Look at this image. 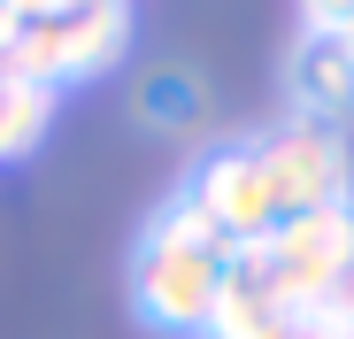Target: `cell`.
<instances>
[{"instance_id": "obj_12", "label": "cell", "mask_w": 354, "mask_h": 339, "mask_svg": "<svg viewBox=\"0 0 354 339\" xmlns=\"http://www.w3.org/2000/svg\"><path fill=\"white\" fill-rule=\"evenodd\" d=\"M16 39H24V16H8V8H0V62L16 54Z\"/></svg>"}, {"instance_id": "obj_8", "label": "cell", "mask_w": 354, "mask_h": 339, "mask_svg": "<svg viewBox=\"0 0 354 339\" xmlns=\"http://www.w3.org/2000/svg\"><path fill=\"white\" fill-rule=\"evenodd\" d=\"M254 339H354V331H346V324L316 301V309H270Z\"/></svg>"}, {"instance_id": "obj_11", "label": "cell", "mask_w": 354, "mask_h": 339, "mask_svg": "<svg viewBox=\"0 0 354 339\" xmlns=\"http://www.w3.org/2000/svg\"><path fill=\"white\" fill-rule=\"evenodd\" d=\"M8 16H24V24H39V16H62V0H0Z\"/></svg>"}, {"instance_id": "obj_2", "label": "cell", "mask_w": 354, "mask_h": 339, "mask_svg": "<svg viewBox=\"0 0 354 339\" xmlns=\"http://www.w3.org/2000/svg\"><path fill=\"white\" fill-rule=\"evenodd\" d=\"M346 255H354V208H316V216H277L262 239L231 247V270L270 309H316L346 270Z\"/></svg>"}, {"instance_id": "obj_1", "label": "cell", "mask_w": 354, "mask_h": 339, "mask_svg": "<svg viewBox=\"0 0 354 339\" xmlns=\"http://www.w3.org/2000/svg\"><path fill=\"white\" fill-rule=\"evenodd\" d=\"M223 270H231V239L177 193L154 232L139 239V262H131V301L147 324L162 331H208V309L223 293Z\"/></svg>"}, {"instance_id": "obj_6", "label": "cell", "mask_w": 354, "mask_h": 339, "mask_svg": "<svg viewBox=\"0 0 354 339\" xmlns=\"http://www.w3.org/2000/svg\"><path fill=\"white\" fill-rule=\"evenodd\" d=\"M292 100H301V124L346 116L354 108V62L339 39H301L292 46Z\"/></svg>"}, {"instance_id": "obj_3", "label": "cell", "mask_w": 354, "mask_h": 339, "mask_svg": "<svg viewBox=\"0 0 354 339\" xmlns=\"http://www.w3.org/2000/svg\"><path fill=\"white\" fill-rule=\"evenodd\" d=\"M124 46H131V0H100V8H77V16H39V24H24V39H16L8 62H0V77H24V85L100 77Z\"/></svg>"}, {"instance_id": "obj_4", "label": "cell", "mask_w": 354, "mask_h": 339, "mask_svg": "<svg viewBox=\"0 0 354 339\" xmlns=\"http://www.w3.org/2000/svg\"><path fill=\"white\" fill-rule=\"evenodd\" d=\"M254 162L270 178L277 216H316V208H354V154L331 124H277L270 139H254Z\"/></svg>"}, {"instance_id": "obj_5", "label": "cell", "mask_w": 354, "mask_h": 339, "mask_svg": "<svg viewBox=\"0 0 354 339\" xmlns=\"http://www.w3.org/2000/svg\"><path fill=\"white\" fill-rule=\"evenodd\" d=\"M185 201L216 223V232L231 239V247H247V239H262L270 223H277V201H270V178H262V162H254V147H216L201 170H193V185H185Z\"/></svg>"}, {"instance_id": "obj_10", "label": "cell", "mask_w": 354, "mask_h": 339, "mask_svg": "<svg viewBox=\"0 0 354 339\" xmlns=\"http://www.w3.org/2000/svg\"><path fill=\"white\" fill-rule=\"evenodd\" d=\"M324 309H331V316H339V324L354 331V255H346V270L331 277V293H324Z\"/></svg>"}, {"instance_id": "obj_7", "label": "cell", "mask_w": 354, "mask_h": 339, "mask_svg": "<svg viewBox=\"0 0 354 339\" xmlns=\"http://www.w3.org/2000/svg\"><path fill=\"white\" fill-rule=\"evenodd\" d=\"M46 124H54V85H24V77H0V162L31 154Z\"/></svg>"}, {"instance_id": "obj_14", "label": "cell", "mask_w": 354, "mask_h": 339, "mask_svg": "<svg viewBox=\"0 0 354 339\" xmlns=\"http://www.w3.org/2000/svg\"><path fill=\"white\" fill-rule=\"evenodd\" d=\"M339 46H346V62H354V24H346V31H339Z\"/></svg>"}, {"instance_id": "obj_9", "label": "cell", "mask_w": 354, "mask_h": 339, "mask_svg": "<svg viewBox=\"0 0 354 339\" xmlns=\"http://www.w3.org/2000/svg\"><path fill=\"white\" fill-rule=\"evenodd\" d=\"M354 24V0H301V39H339Z\"/></svg>"}, {"instance_id": "obj_13", "label": "cell", "mask_w": 354, "mask_h": 339, "mask_svg": "<svg viewBox=\"0 0 354 339\" xmlns=\"http://www.w3.org/2000/svg\"><path fill=\"white\" fill-rule=\"evenodd\" d=\"M77 8H100V0H62V16H77Z\"/></svg>"}]
</instances>
